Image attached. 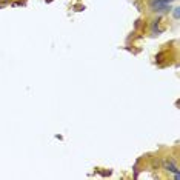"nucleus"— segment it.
<instances>
[{
  "instance_id": "nucleus-3",
  "label": "nucleus",
  "mask_w": 180,
  "mask_h": 180,
  "mask_svg": "<svg viewBox=\"0 0 180 180\" xmlns=\"http://www.w3.org/2000/svg\"><path fill=\"white\" fill-rule=\"evenodd\" d=\"M174 17H175V19H178V17H180V8H178V6H175V8H174Z\"/></svg>"
},
{
  "instance_id": "nucleus-1",
  "label": "nucleus",
  "mask_w": 180,
  "mask_h": 180,
  "mask_svg": "<svg viewBox=\"0 0 180 180\" xmlns=\"http://www.w3.org/2000/svg\"><path fill=\"white\" fill-rule=\"evenodd\" d=\"M151 9L155 12H166L171 9V3L165 2V0H152L151 2Z\"/></svg>"
},
{
  "instance_id": "nucleus-2",
  "label": "nucleus",
  "mask_w": 180,
  "mask_h": 180,
  "mask_svg": "<svg viewBox=\"0 0 180 180\" xmlns=\"http://www.w3.org/2000/svg\"><path fill=\"white\" fill-rule=\"evenodd\" d=\"M163 168H165L166 171H169V172H177V171H180L171 160H163Z\"/></svg>"
}]
</instances>
